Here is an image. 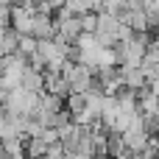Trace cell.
Here are the masks:
<instances>
[{
  "label": "cell",
  "instance_id": "1",
  "mask_svg": "<svg viewBox=\"0 0 159 159\" xmlns=\"http://www.w3.org/2000/svg\"><path fill=\"white\" fill-rule=\"evenodd\" d=\"M31 36L36 39H53L56 36V22H53V14H34V25H31Z\"/></svg>",
  "mask_w": 159,
  "mask_h": 159
},
{
  "label": "cell",
  "instance_id": "2",
  "mask_svg": "<svg viewBox=\"0 0 159 159\" xmlns=\"http://www.w3.org/2000/svg\"><path fill=\"white\" fill-rule=\"evenodd\" d=\"M120 70V78H123V87H131V89H140L145 87V75L140 67H129V64H117Z\"/></svg>",
  "mask_w": 159,
  "mask_h": 159
},
{
  "label": "cell",
  "instance_id": "3",
  "mask_svg": "<svg viewBox=\"0 0 159 159\" xmlns=\"http://www.w3.org/2000/svg\"><path fill=\"white\" fill-rule=\"evenodd\" d=\"M42 84H45L42 70H34V67H28V64H25L22 78H20V87H25L28 92H42Z\"/></svg>",
  "mask_w": 159,
  "mask_h": 159
},
{
  "label": "cell",
  "instance_id": "4",
  "mask_svg": "<svg viewBox=\"0 0 159 159\" xmlns=\"http://www.w3.org/2000/svg\"><path fill=\"white\" fill-rule=\"evenodd\" d=\"M106 154L112 159L123 157L126 154V145H123V134L120 131H106Z\"/></svg>",
  "mask_w": 159,
  "mask_h": 159
},
{
  "label": "cell",
  "instance_id": "5",
  "mask_svg": "<svg viewBox=\"0 0 159 159\" xmlns=\"http://www.w3.org/2000/svg\"><path fill=\"white\" fill-rule=\"evenodd\" d=\"M36 50V36H31V34H20V39H17V53L28 61V56Z\"/></svg>",
  "mask_w": 159,
  "mask_h": 159
},
{
  "label": "cell",
  "instance_id": "6",
  "mask_svg": "<svg viewBox=\"0 0 159 159\" xmlns=\"http://www.w3.org/2000/svg\"><path fill=\"white\" fill-rule=\"evenodd\" d=\"M117 17L115 14H106V11H98V28L95 31H106V34H115L117 31Z\"/></svg>",
  "mask_w": 159,
  "mask_h": 159
},
{
  "label": "cell",
  "instance_id": "7",
  "mask_svg": "<svg viewBox=\"0 0 159 159\" xmlns=\"http://www.w3.org/2000/svg\"><path fill=\"white\" fill-rule=\"evenodd\" d=\"M64 109H67L70 115L81 112V109H84V92H67V95H64Z\"/></svg>",
  "mask_w": 159,
  "mask_h": 159
},
{
  "label": "cell",
  "instance_id": "8",
  "mask_svg": "<svg viewBox=\"0 0 159 159\" xmlns=\"http://www.w3.org/2000/svg\"><path fill=\"white\" fill-rule=\"evenodd\" d=\"M61 6H64V8H67L73 17H81V14L92 11V8H89V0H64Z\"/></svg>",
  "mask_w": 159,
  "mask_h": 159
},
{
  "label": "cell",
  "instance_id": "9",
  "mask_svg": "<svg viewBox=\"0 0 159 159\" xmlns=\"http://www.w3.org/2000/svg\"><path fill=\"white\" fill-rule=\"evenodd\" d=\"M78 22H81V31L95 34V28H98V14H95V11H87V14L78 17Z\"/></svg>",
  "mask_w": 159,
  "mask_h": 159
},
{
  "label": "cell",
  "instance_id": "10",
  "mask_svg": "<svg viewBox=\"0 0 159 159\" xmlns=\"http://www.w3.org/2000/svg\"><path fill=\"white\" fill-rule=\"evenodd\" d=\"M126 6V0H103L101 3V11H106V14H115L117 17V11Z\"/></svg>",
  "mask_w": 159,
  "mask_h": 159
},
{
  "label": "cell",
  "instance_id": "11",
  "mask_svg": "<svg viewBox=\"0 0 159 159\" xmlns=\"http://www.w3.org/2000/svg\"><path fill=\"white\" fill-rule=\"evenodd\" d=\"M67 154H64V148L59 145V143H53V145H48V151H45V157L42 159H64Z\"/></svg>",
  "mask_w": 159,
  "mask_h": 159
},
{
  "label": "cell",
  "instance_id": "12",
  "mask_svg": "<svg viewBox=\"0 0 159 159\" xmlns=\"http://www.w3.org/2000/svg\"><path fill=\"white\" fill-rule=\"evenodd\" d=\"M11 17V3H0V25H8Z\"/></svg>",
  "mask_w": 159,
  "mask_h": 159
},
{
  "label": "cell",
  "instance_id": "13",
  "mask_svg": "<svg viewBox=\"0 0 159 159\" xmlns=\"http://www.w3.org/2000/svg\"><path fill=\"white\" fill-rule=\"evenodd\" d=\"M87 159H109V157H87Z\"/></svg>",
  "mask_w": 159,
  "mask_h": 159
},
{
  "label": "cell",
  "instance_id": "14",
  "mask_svg": "<svg viewBox=\"0 0 159 159\" xmlns=\"http://www.w3.org/2000/svg\"><path fill=\"white\" fill-rule=\"evenodd\" d=\"M11 3H28V0H11ZM34 3H36V0H34Z\"/></svg>",
  "mask_w": 159,
  "mask_h": 159
},
{
  "label": "cell",
  "instance_id": "15",
  "mask_svg": "<svg viewBox=\"0 0 159 159\" xmlns=\"http://www.w3.org/2000/svg\"><path fill=\"white\" fill-rule=\"evenodd\" d=\"M0 154H3V143H0Z\"/></svg>",
  "mask_w": 159,
  "mask_h": 159
}]
</instances>
